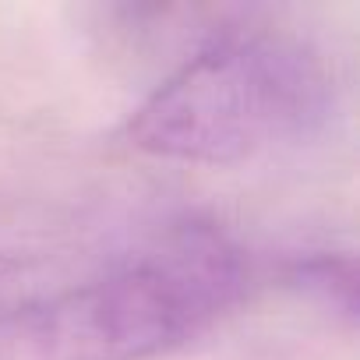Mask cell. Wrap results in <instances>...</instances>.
<instances>
[{
  "instance_id": "obj_1",
  "label": "cell",
  "mask_w": 360,
  "mask_h": 360,
  "mask_svg": "<svg viewBox=\"0 0 360 360\" xmlns=\"http://www.w3.org/2000/svg\"><path fill=\"white\" fill-rule=\"evenodd\" d=\"M332 78L304 39L244 29L205 43L131 113L127 141L176 162L230 166L318 131Z\"/></svg>"
},
{
  "instance_id": "obj_2",
  "label": "cell",
  "mask_w": 360,
  "mask_h": 360,
  "mask_svg": "<svg viewBox=\"0 0 360 360\" xmlns=\"http://www.w3.org/2000/svg\"><path fill=\"white\" fill-rule=\"evenodd\" d=\"M237 244L212 223H173L32 314L46 360H152L209 332L244 293Z\"/></svg>"
}]
</instances>
